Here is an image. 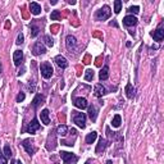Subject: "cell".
Returning a JSON list of instances; mask_svg holds the SVG:
<instances>
[{
	"label": "cell",
	"mask_w": 164,
	"mask_h": 164,
	"mask_svg": "<svg viewBox=\"0 0 164 164\" xmlns=\"http://www.w3.org/2000/svg\"><path fill=\"white\" fill-rule=\"evenodd\" d=\"M30 12H31L32 14H35V16L40 14V13H41V7H40V4L35 3V2L30 3Z\"/></svg>",
	"instance_id": "17"
},
{
	"label": "cell",
	"mask_w": 164,
	"mask_h": 164,
	"mask_svg": "<svg viewBox=\"0 0 164 164\" xmlns=\"http://www.w3.org/2000/svg\"><path fill=\"white\" fill-rule=\"evenodd\" d=\"M128 12H129V13H135V14H137V13L140 12V8H138L137 5H135V7H129V8H128Z\"/></svg>",
	"instance_id": "31"
},
{
	"label": "cell",
	"mask_w": 164,
	"mask_h": 164,
	"mask_svg": "<svg viewBox=\"0 0 164 164\" xmlns=\"http://www.w3.org/2000/svg\"><path fill=\"white\" fill-rule=\"evenodd\" d=\"M121 10H122V2L121 0H115L114 2V12L118 14Z\"/></svg>",
	"instance_id": "26"
},
{
	"label": "cell",
	"mask_w": 164,
	"mask_h": 164,
	"mask_svg": "<svg viewBox=\"0 0 164 164\" xmlns=\"http://www.w3.org/2000/svg\"><path fill=\"white\" fill-rule=\"evenodd\" d=\"M65 45H67L68 53L72 55V53H74L76 49H77V41H76V37L72 36V35L67 36V40H65Z\"/></svg>",
	"instance_id": "5"
},
{
	"label": "cell",
	"mask_w": 164,
	"mask_h": 164,
	"mask_svg": "<svg viewBox=\"0 0 164 164\" xmlns=\"http://www.w3.org/2000/svg\"><path fill=\"white\" fill-rule=\"evenodd\" d=\"M89 117L92 122L96 121V118H97V108L95 105H90L89 106Z\"/></svg>",
	"instance_id": "19"
},
{
	"label": "cell",
	"mask_w": 164,
	"mask_h": 164,
	"mask_svg": "<svg viewBox=\"0 0 164 164\" xmlns=\"http://www.w3.org/2000/svg\"><path fill=\"white\" fill-rule=\"evenodd\" d=\"M4 155H5L7 159H10V158H12V150H10L9 145H5V146H4Z\"/></svg>",
	"instance_id": "28"
},
{
	"label": "cell",
	"mask_w": 164,
	"mask_h": 164,
	"mask_svg": "<svg viewBox=\"0 0 164 164\" xmlns=\"http://www.w3.org/2000/svg\"><path fill=\"white\" fill-rule=\"evenodd\" d=\"M108 77H109V67L108 65H104L103 69L99 73V78H100V81H105V80H108Z\"/></svg>",
	"instance_id": "20"
},
{
	"label": "cell",
	"mask_w": 164,
	"mask_h": 164,
	"mask_svg": "<svg viewBox=\"0 0 164 164\" xmlns=\"http://www.w3.org/2000/svg\"><path fill=\"white\" fill-rule=\"evenodd\" d=\"M32 53H34L35 55H41V54H45L46 53V48L44 46L40 41H37L34 45V48H32Z\"/></svg>",
	"instance_id": "8"
},
{
	"label": "cell",
	"mask_w": 164,
	"mask_h": 164,
	"mask_svg": "<svg viewBox=\"0 0 164 164\" xmlns=\"http://www.w3.org/2000/svg\"><path fill=\"white\" fill-rule=\"evenodd\" d=\"M31 36L32 37H36L37 36V34H39V27H36V26H34V25H32L31 26Z\"/></svg>",
	"instance_id": "30"
},
{
	"label": "cell",
	"mask_w": 164,
	"mask_h": 164,
	"mask_svg": "<svg viewBox=\"0 0 164 164\" xmlns=\"http://www.w3.org/2000/svg\"><path fill=\"white\" fill-rule=\"evenodd\" d=\"M72 113H73V122L80 128H85L86 127V115H85V113H78V112H72Z\"/></svg>",
	"instance_id": "4"
},
{
	"label": "cell",
	"mask_w": 164,
	"mask_h": 164,
	"mask_svg": "<svg viewBox=\"0 0 164 164\" xmlns=\"http://www.w3.org/2000/svg\"><path fill=\"white\" fill-rule=\"evenodd\" d=\"M12 164H22L21 160H12Z\"/></svg>",
	"instance_id": "35"
},
{
	"label": "cell",
	"mask_w": 164,
	"mask_h": 164,
	"mask_svg": "<svg viewBox=\"0 0 164 164\" xmlns=\"http://www.w3.org/2000/svg\"><path fill=\"white\" fill-rule=\"evenodd\" d=\"M67 132H68V128H67V126H64V124H60V126L57 128V134H58L59 136H62V137L67 136Z\"/></svg>",
	"instance_id": "22"
},
{
	"label": "cell",
	"mask_w": 164,
	"mask_h": 164,
	"mask_svg": "<svg viewBox=\"0 0 164 164\" xmlns=\"http://www.w3.org/2000/svg\"><path fill=\"white\" fill-rule=\"evenodd\" d=\"M42 101H44V96L42 95H36L34 101H32V106H34V109H36L40 104H42Z\"/></svg>",
	"instance_id": "23"
},
{
	"label": "cell",
	"mask_w": 164,
	"mask_h": 164,
	"mask_svg": "<svg viewBox=\"0 0 164 164\" xmlns=\"http://www.w3.org/2000/svg\"><path fill=\"white\" fill-rule=\"evenodd\" d=\"M60 158L63 159L64 164H76L78 160V158L76 157L74 154H72V152H68V151H60Z\"/></svg>",
	"instance_id": "3"
},
{
	"label": "cell",
	"mask_w": 164,
	"mask_h": 164,
	"mask_svg": "<svg viewBox=\"0 0 164 164\" xmlns=\"http://www.w3.org/2000/svg\"><path fill=\"white\" fill-rule=\"evenodd\" d=\"M151 36L154 37V40L155 41H158V42H160L163 39H164V30H163V23H160L159 25V27L154 31V32H151Z\"/></svg>",
	"instance_id": "6"
},
{
	"label": "cell",
	"mask_w": 164,
	"mask_h": 164,
	"mask_svg": "<svg viewBox=\"0 0 164 164\" xmlns=\"http://www.w3.org/2000/svg\"><path fill=\"white\" fill-rule=\"evenodd\" d=\"M124 91H126V95H127L128 99H134L135 95H136V90H135V87L132 86V83H129V82L126 85Z\"/></svg>",
	"instance_id": "12"
},
{
	"label": "cell",
	"mask_w": 164,
	"mask_h": 164,
	"mask_svg": "<svg viewBox=\"0 0 164 164\" xmlns=\"http://www.w3.org/2000/svg\"><path fill=\"white\" fill-rule=\"evenodd\" d=\"M40 71H41V76L45 80H49L51 76H53V72H54V69H53V67H51V64L50 63H48V62H44L41 65H40Z\"/></svg>",
	"instance_id": "2"
},
{
	"label": "cell",
	"mask_w": 164,
	"mask_h": 164,
	"mask_svg": "<svg viewBox=\"0 0 164 164\" xmlns=\"http://www.w3.org/2000/svg\"><path fill=\"white\" fill-rule=\"evenodd\" d=\"M94 92H95V96L101 97V96H104L106 94V90H105V87L101 83H96L95 85V89H94Z\"/></svg>",
	"instance_id": "13"
},
{
	"label": "cell",
	"mask_w": 164,
	"mask_h": 164,
	"mask_svg": "<svg viewBox=\"0 0 164 164\" xmlns=\"http://www.w3.org/2000/svg\"><path fill=\"white\" fill-rule=\"evenodd\" d=\"M25 100V94L23 92H19L18 96H17V103H21V101H23Z\"/></svg>",
	"instance_id": "33"
},
{
	"label": "cell",
	"mask_w": 164,
	"mask_h": 164,
	"mask_svg": "<svg viewBox=\"0 0 164 164\" xmlns=\"http://www.w3.org/2000/svg\"><path fill=\"white\" fill-rule=\"evenodd\" d=\"M23 40H25V37H23V35H22V34H19L18 35V37H17V44H18V45H21V44H23Z\"/></svg>",
	"instance_id": "34"
},
{
	"label": "cell",
	"mask_w": 164,
	"mask_h": 164,
	"mask_svg": "<svg viewBox=\"0 0 164 164\" xmlns=\"http://www.w3.org/2000/svg\"><path fill=\"white\" fill-rule=\"evenodd\" d=\"M22 60H23V51H22V50H16L14 54H13V62H14V64L18 67V65H21Z\"/></svg>",
	"instance_id": "11"
},
{
	"label": "cell",
	"mask_w": 164,
	"mask_h": 164,
	"mask_svg": "<svg viewBox=\"0 0 164 164\" xmlns=\"http://www.w3.org/2000/svg\"><path fill=\"white\" fill-rule=\"evenodd\" d=\"M22 146L26 149V151L28 152L30 155H32V154H35V152H36V148L32 145V143H31L30 140H25L23 143H22Z\"/></svg>",
	"instance_id": "9"
},
{
	"label": "cell",
	"mask_w": 164,
	"mask_h": 164,
	"mask_svg": "<svg viewBox=\"0 0 164 164\" xmlns=\"http://www.w3.org/2000/svg\"><path fill=\"white\" fill-rule=\"evenodd\" d=\"M110 14H112L110 8H109L108 5H104L101 9H99L95 13V18H96V21H105V19H108L109 17H110Z\"/></svg>",
	"instance_id": "1"
},
{
	"label": "cell",
	"mask_w": 164,
	"mask_h": 164,
	"mask_svg": "<svg viewBox=\"0 0 164 164\" xmlns=\"http://www.w3.org/2000/svg\"><path fill=\"white\" fill-rule=\"evenodd\" d=\"M85 81H92V78H94V72H92V69H87L86 72H85Z\"/></svg>",
	"instance_id": "25"
},
{
	"label": "cell",
	"mask_w": 164,
	"mask_h": 164,
	"mask_svg": "<svg viewBox=\"0 0 164 164\" xmlns=\"http://www.w3.org/2000/svg\"><path fill=\"white\" fill-rule=\"evenodd\" d=\"M106 140L105 138H100L99 140V144H97V146H96V149H95V152L96 154H99V152H101V151H104L105 150V148H106Z\"/></svg>",
	"instance_id": "18"
},
{
	"label": "cell",
	"mask_w": 164,
	"mask_h": 164,
	"mask_svg": "<svg viewBox=\"0 0 164 164\" xmlns=\"http://www.w3.org/2000/svg\"><path fill=\"white\" fill-rule=\"evenodd\" d=\"M73 104L77 106L78 109H85V108H87V105H89L85 97H76V99L73 100Z\"/></svg>",
	"instance_id": "14"
},
{
	"label": "cell",
	"mask_w": 164,
	"mask_h": 164,
	"mask_svg": "<svg viewBox=\"0 0 164 164\" xmlns=\"http://www.w3.org/2000/svg\"><path fill=\"white\" fill-rule=\"evenodd\" d=\"M54 62H55L62 69H65V68L68 67V62H67V59H65L64 57H62V55L55 57V58H54Z\"/></svg>",
	"instance_id": "15"
},
{
	"label": "cell",
	"mask_w": 164,
	"mask_h": 164,
	"mask_svg": "<svg viewBox=\"0 0 164 164\" xmlns=\"http://www.w3.org/2000/svg\"><path fill=\"white\" fill-rule=\"evenodd\" d=\"M96 137H97V134L95 132V131H92V132H90L89 135L86 136V138H85V141H86V144H92L94 141L96 140Z\"/></svg>",
	"instance_id": "21"
},
{
	"label": "cell",
	"mask_w": 164,
	"mask_h": 164,
	"mask_svg": "<svg viewBox=\"0 0 164 164\" xmlns=\"http://www.w3.org/2000/svg\"><path fill=\"white\" fill-rule=\"evenodd\" d=\"M40 118H41V122L45 126L50 124V118H49V110L48 109H44V110L40 113Z\"/></svg>",
	"instance_id": "16"
},
{
	"label": "cell",
	"mask_w": 164,
	"mask_h": 164,
	"mask_svg": "<svg viewBox=\"0 0 164 164\" xmlns=\"http://www.w3.org/2000/svg\"><path fill=\"white\" fill-rule=\"evenodd\" d=\"M106 164H113V162H112V160H108V162H106Z\"/></svg>",
	"instance_id": "37"
},
{
	"label": "cell",
	"mask_w": 164,
	"mask_h": 164,
	"mask_svg": "<svg viewBox=\"0 0 164 164\" xmlns=\"http://www.w3.org/2000/svg\"><path fill=\"white\" fill-rule=\"evenodd\" d=\"M50 18H51V21H59V19H60V13H59V10H53L51 14H50Z\"/></svg>",
	"instance_id": "27"
},
{
	"label": "cell",
	"mask_w": 164,
	"mask_h": 164,
	"mask_svg": "<svg viewBox=\"0 0 164 164\" xmlns=\"http://www.w3.org/2000/svg\"><path fill=\"white\" fill-rule=\"evenodd\" d=\"M121 123H122V118H121V115H119V114H115L114 118H113V121H112V126L115 127V128H118L119 126H121Z\"/></svg>",
	"instance_id": "24"
},
{
	"label": "cell",
	"mask_w": 164,
	"mask_h": 164,
	"mask_svg": "<svg viewBox=\"0 0 164 164\" xmlns=\"http://www.w3.org/2000/svg\"><path fill=\"white\" fill-rule=\"evenodd\" d=\"M86 164H89V163H86Z\"/></svg>",
	"instance_id": "39"
},
{
	"label": "cell",
	"mask_w": 164,
	"mask_h": 164,
	"mask_svg": "<svg viewBox=\"0 0 164 164\" xmlns=\"http://www.w3.org/2000/svg\"><path fill=\"white\" fill-rule=\"evenodd\" d=\"M44 41H45V44H46L48 46H50V48H51V46L54 45V40H53V39H51V37H50L49 35L44 36Z\"/></svg>",
	"instance_id": "29"
},
{
	"label": "cell",
	"mask_w": 164,
	"mask_h": 164,
	"mask_svg": "<svg viewBox=\"0 0 164 164\" xmlns=\"http://www.w3.org/2000/svg\"><path fill=\"white\" fill-rule=\"evenodd\" d=\"M40 123H39V121H37V118H34L32 119V122L28 124V127L26 128V131L28 134H35L37 129H40Z\"/></svg>",
	"instance_id": "7"
},
{
	"label": "cell",
	"mask_w": 164,
	"mask_h": 164,
	"mask_svg": "<svg viewBox=\"0 0 164 164\" xmlns=\"http://www.w3.org/2000/svg\"><path fill=\"white\" fill-rule=\"evenodd\" d=\"M123 25L126 27H132V26H136L137 25V18L134 17V16H127L123 18Z\"/></svg>",
	"instance_id": "10"
},
{
	"label": "cell",
	"mask_w": 164,
	"mask_h": 164,
	"mask_svg": "<svg viewBox=\"0 0 164 164\" xmlns=\"http://www.w3.org/2000/svg\"><path fill=\"white\" fill-rule=\"evenodd\" d=\"M0 164H8V159L5 158L4 154H2V152H0Z\"/></svg>",
	"instance_id": "32"
},
{
	"label": "cell",
	"mask_w": 164,
	"mask_h": 164,
	"mask_svg": "<svg viewBox=\"0 0 164 164\" xmlns=\"http://www.w3.org/2000/svg\"><path fill=\"white\" fill-rule=\"evenodd\" d=\"M68 3H69V4H76V2H74V0H69Z\"/></svg>",
	"instance_id": "36"
},
{
	"label": "cell",
	"mask_w": 164,
	"mask_h": 164,
	"mask_svg": "<svg viewBox=\"0 0 164 164\" xmlns=\"http://www.w3.org/2000/svg\"><path fill=\"white\" fill-rule=\"evenodd\" d=\"M0 72H2V63H0Z\"/></svg>",
	"instance_id": "38"
}]
</instances>
